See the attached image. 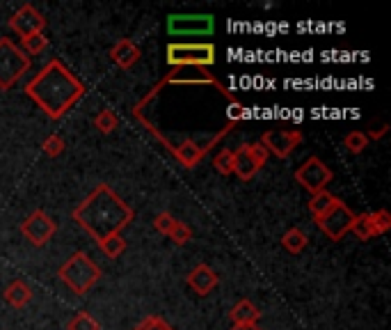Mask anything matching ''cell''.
Masks as SVG:
<instances>
[{
	"instance_id": "14",
	"label": "cell",
	"mask_w": 391,
	"mask_h": 330,
	"mask_svg": "<svg viewBox=\"0 0 391 330\" xmlns=\"http://www.w3.org/2000/svg\"><path fill=\"white\" fill-rule=\"evenodd\" d=\"M186 285L193 289L197 296H209L215 287L220 285V275L209 266V264H197L186 278Z\"/></svg>"
},
{
	"instance_id": "12",
	"label": "cell",
	"mask_w": 391,
	"mask_h": 330,
	"mask_svg": "<svg viewBox=\"0 0 391 330\" xmlns=\"http://www.w3.org/2000/svg\"><path fill=\"white\" fill-rule=\"evenodd\" d=\"M300 143H302V134L297 129L265 131V134L261 136V145L265 147V152L277 156V159H288Z\"/></svg>"
},
{
	"instance_id": "15",
	"label": "cell",
	"mask_w": 391,
	"mask_h": 330,
	"mask_svg": "<svg viewBox=\"0 0 391 330\" xmlns=\"http://www.w3.org/2000/svg\"><path fill=\"white\" fill-rule=\"evenodd\" d=\"M174 159H177L183 168H195V165L199 163L206 156V150L202 143H197V140H183L181 145H174Z\"/></svg>"
},
{
	"instance_id": "7",
	"label": "cell",
	"mask_w": 391,
	"mask_h": 330,
	"mask_svg": "<svg viewBox=\"0 0 391 330\" xmlns=\"http://www.w3.org/2000/svg\"><path fill=\"white\" fill-rule=\"evenodd\" d=\"M215 19L211 14H172L168 16V32L172 37H206L213 35Z\"/></svg>"
},
{
	"instance_id": "24",
	"label": "cell",
	"mask_w": 391,
	"mask_h": 330,
	"mask_svg": "<svg viewBox=\"0 0 391 330\" xmlns=\"http://www.w3.org/2000/svg\"><path fill=\"white\" fill-rule=\"evenodd\" d=\"M213 165H215V170H218L222 177L234 175V152L224 147V150H220L218 154H215Z\"/></svg>"
},
{
	"instance_id": "5",
	"label": "cell",
	"mask_w": 391,
	"mask_h": 330,
	"mask_svg": "<svg viewBox=\"0 0 391 330\" xmlns=\"http://www.w3.org/2000/svg\"><path fill=\"white\" fill-rule=\"evenodd\" d=\"M170 67H202L209 69L215 64V46L204 44H170L168 46Z\"/></svg>"
},
{
	"instance_id": "6",
	"label": "cell",
	"mask_w": 391,
	"mask_h": 330,
	"mask_svg": "<svg viewBox=\"0 0 391 330\" xmlns=\"http://www.w3.org/2000/svg\"><path fill=\"white\" fill-rule=\"evenodd\" d=\"M161 82H163V87L165 85H211L218 89L222 96H227L229 101H234L229 89L224 87L209 69H202V67H174L170 73H165Z\"/></svg>"
},
{
	"instance_id": "27",
	"label": "cell",
	"mask_w": 391,
	"mask_h": 330,
	"mask_svg": "<svg viewBox=\"0 0 391 330\" xmlns=\"http://www.w3.org/2000/svg\"><path fill=\"white\" fill-rule=\"evenodd\" d=\"M344 147L351 154H362L366 147H369V138L362 131H351L346 138H344Z\"/></svg>"
},
{
	"instance_id": "21",
	"label": "cell",
	"mask_w": 391,
	"mask_h": 330,
	"mask_svg": "<svg viewBox=\"0 0 391 330\" xmlns=\"http://www.w3.org/2000/svg\"><path fill=\"white\" fill-rule=\"evenodd\" d=\"M281 245L286 248L290 254H300L307 245H309V238H307L304 229L300 227H290L288 232L281 236Z\"/></svg>"
},
{
	"instance_id": "17",
	"label": "cell",
	"mask_w": 391,
	"mask_h": 330,
	"mask_svg": "<svg viewBox=\"0 0 391 330\" xmlns=\"http://www.w3.org/2000/svg\"><path fill=\"white\" fill-rule=\"evenodd\" d=\"M229 317H231V321H234V326H252V324H259L261 312L252 301L240 299L234 308H231Z\"/></svg>"
},
{
	"instance_id": "32",
	"label": "cell",
	"mask_w": 391,
	"mask_h": 330,
	"mask_svg": "<svg viewBox=\"0 0 391 330\" xmlns=\"http://www.w3.org/2000/svg\"><path fill=\"white\" fill-rule=\"evenodd\" d=\"M371 218H373V225H376L378 236H380V234H385L387 229L391 227V216H389V211H385V209L373 211V213H371Z\"/></svg>"
},
{
	"instance_id": "31",
	"label": "cell",
	"mask_w": 391,
	"mask_h": 330,
	"mask_svg": "<svg viewBox=\"0 0 391 330\" xmlns=\"http://www.w3.org/2000/svg\"><path fill=\"white\" fill-rule=\"evenodd\" d=\"M133 330H174V328L161 317H147L145 321H140Z\"/></svg>"
},
{
	"instance_id": "1",
	"label": "cell",
	"mask_w": 391,
	"mask_h": 330,
	"mask_svg": "<svg viewBox=\"0 0 391 330\" xmlns=\"http://www.w3.org/2000/svg\"><path fill=\"white\" fill-rule=\"evenodd\" d=\"M71 216L78 227L85 229L96 243H101L108 236L121 234V229H126L131 220L135 218V211L108 184H98L73 209Z\"/></svg>"
},
{
	"instance_id": "34",
	"label": "cell",
	"mask_w": 391,
	"mask_h": 330,
	"mask_svg": "<svg viewBox=\"0 0 391 330\" xmlns=\"http://www.w3.org/2000/svg\"><path fill=\"white\" fill-rule=\"evenodd\" d=\"M389 134V127H387V124H385V127H380V129H376V131H369V134H366V138H369V140H380V138H385Z\"/></svg>"
},
{
	"instance_id": "9",
	"label": "cell",
	"mask_w": 391,
	"mask_h": 330,
	"mask_svg": "<svg viewBox=\"0 0 391 330\" xmlns=\"http://www.w3.org/2000/svg\"><path fill=\"white\" fill-rule=\"evenodd\" d=\"M332 170L323 163L318 156H309L300 168L295 170V181L300 184L304 191H309L311 195L325 191L327 184L332 181Z\"/></svg>"
},
{
	"instance_id": "26",
	"label": "cell",
	"mask_w": 391,
	"mask_h": 330,
	"mask_svg": "<svg viewBox=\"0 0 391 330\" xmlns=\"http://www.w3.org/2000/svg\"><path fill=\"white\" fill-rule=\"evenodd\" d=\"M94 127L101 131V134L108 136V134H112V131L119 127V117L112 110H101L94 117Z\"/></svg>"
},
{
	"instance_id": "4",
	"label": "cell",
	"mask_w": 391,
	"mask_h": 330,
	"mask_svg": "<svg viewBox=\"0 0 391 330\" xmlns=\"http://www.w3.org/2000/svg\"><path fill=\"white\" fill-rule=\"evenodd\" d=\"M30 57L12 39H0V89H12L30 71Z\"/></svg>"
},
{
	"instance_id": "28",
	"label": "cell",
	"mask_w": 391,
	"mask_h": 330,
	"mask_svg": "<svg viewBox=\"0 0 391 330\" xmlns=\"http://www.w3.org/2000/svg\"><path fill=\"white\" fill-rule=\"evenodd\" d=\"M41 152H44L48 159H57V156L64 152V138L57 134H51L44 143H41Z\"/></svg>"
},
{
	"instance_id": "3",
	"label": "cell",
	"mask_w": 391,
	"mask_h": 330,
	"mask_svg": "<svg viewBox=\"0 0 391 330\" xmlns=\"http://www.w3.org/2000/svg\"><path fill=\"white\" fill-rule=\"evenodd\" d=\"M101 275H103L101 266L91 261L85 252L71 254L69 261L62 264L60 271H57L60 282H64L71 289V294H76V296H85L89 289L101 280Z\"/></svg>"
},
{
	"instance_id": "29",
	"label": "cell",
	"mask_w": 391,
	"mask_h": 330,
	"mask_svg": "<svg viewBox=\"0 0 391 330\" xmlns=\"http://www.w3.org/2000/svg\"><path fill=\"white\" fill-rule=\"evenodd\" d=\"M177 218L172 216V213L168 211H163V213H158V216L154 218V229L158 234H163V236H170L172 234V229L177 227Z\"/></svg>"
},
{
	"instance_id": "20",
	"label": "cell",
	"mask_w": 391,
	"mask_h": 330,
	"mask_svg": "<svg viewBox=\"0 0 391 330\" xmlns=\"http://www.w3.org/2000/svg\"><path fill=\"white\" fill-rule=\"evenodd\" d=\"M351 232L360 238V241H371V238H376V225H373V218L371 213H355V220H353V227Z\"/></svg>"
},
{
	"instance_id": "2",
	"label": "cell",
	"mask_w": 391,
	"mask_h": 330,
	"mask_svg": "<svg viewBox=\"0 0 391 330\" xmlns=\"http://www.w3.org/2000/svg\"><path fill=\"white\" fill-rule=\"evenodd\" d=\"M87 87L76 78L62 60H51L35 78L26 82V94L44 110L51 120H60L73 103L85 96Z\"/></svg>"
},
{
	"instance_id": "11",
	"label": "cell",
	"mask_w": 391,
	"mask_h": 330,
	"mask_svg": "<svg viewBox=\"0 0 391 330\" xmlns=\"http://www.w3.org/2000/svg\"><path fill=\"white\" fill-rule=\"evenodd\" d=\"M55 232H57L55 220L48 216L46 211H41V209L32 211L30 216L21 222V234L26 236L32 245H37V248L46 245L55 236Z\"/></svg>"
},
{
	"instance_id": "23",
	"label": "cell",
	"mask_w": 391,
	"mask_h": 330,
	"mask_svg": "<svg viewBox=\"0 0 391 330\" xmlns=\"http://www.w3.org/2000/svg\"><path fill=\"white\" fill-rule=\"evenodd\" d=\"M48 46V39L44 32H39V35H30V37H23L21 39V51L26 53L28 57L30 55H39L44 53V48Z\"/></svg>"
},
{
	"instance_id": "25",
	"label": "cell",
	"mask_w": 391,
	"mask_h": 330,
	"mask_svg": "<svg viewBox=\"0 0 391 330\" xmlns=\"http://www.w3.org/2000/svg\"><path fill=\"white\" fill-rule=\"evenodd\" d=\"M66 330H101L98 321L89 315V312H78L76 317H71V321L66 324Z\"/></svg>"
},
{
	"instance_id": "22",
	"label": "cell",
	"mask_w": 391,
	"mask_h": 330,
	"mask_svg": "<svg viewBox=\"0 0 391 330\" xmlns=\"http://www.w3.org/2000/svg\"><path fill=\"white\" fill-rule=\"evenodd\" d=\"M98 248H101V252L105 254L108 259H117V257H121L124 252H126V248H128V243H126V238H124L121 234H112V236H108V238H103L101 243H96Z\"/></svg>"
},
{
	"instance_id": "8",
	"label": "cell",
	"mask_w": 391,
	"mask_h": 330,
	"mask_svg": "<svg viewBox=\"0 0 391 330\" xmlns=\"http://www.w3.org/2000/svg\"><path fill=\"white\" fill-rule=\"evenodd\" d=\"M268 163V152L261 143H247L234 150V175L249 181L263 165Z\"/></svg>"
},
{
	"instance_id": "33",
	"label": "cell",
	"mask_w": 391,
	"mask_h": 330,
	"mask_svg": "<svg viewBox=\"0 0 391 330\" xmlns=\"http://www.w3.org/2000/svg\"><path fill=\"white\" fill-rule=\"evenodd\" d=\"M227 117H229V122H234V124H238L240 120L245 117V106L240 103V101H229V106H227Z\"/></svg>"
},
{
	"instance_id": "18",
	"label": "cell",
	"mask_w": 391,
	"mask_h": 330,
	"mask_svg": "<svg viewBox=\"0 0 391 330\" xmlns=\"http://www.w3.org/2000/svg\"><path fill=\"white\" fill-rule=\"evenodd\" d=\"M3 299L7 305H12L14 310H21L32 301V287L28 282H23V280H14V282L7 285Z\"/></svg>"
},
{
	"instance_id": "16",
	"label": "cell",
	"mask_w": 391,
	"mask_h": 330,
	"mask_svg": "<svg viewBox=\"0 0 391 330\" xmlns=\"http://www.w3.org/2000/svg\"><path fill=\"white\" fill-rule=\"evenodd\" d=\"M140 48L133 44L131 39H119L117 44L112 46V51H110V57H112V62L117 64V67L121 69H133L138 64L140 60Z\"/></svg>"
},
{
	"instance_id": "19",
	"label": "cell",
	"mask_w": 391,
	"mask_h": 330,
	"mask_svg": "<svg viewBox=\"0 0 391 330\" xmlns=\"http://www.w3.org/2000/svg\"><path fill=\"white\" fill-rule=\"evenodd\" d=\"M337 202H339V197L332 195L330 191H320V193L311 195V200H309V213H311L313 222L325 216V213H327Z\"/></svg>"
},
{
	"instance_id": "13",
	"label": "cell",
	"mask_w": 391,
	"mask_h": 330,
	"mask_svg": "<svg viewBox=\"0 0 391 330\" xmlns=\"http://www.w3.org/2000/svg\"><path fill=\"white\" fill-rule=\"evenodd\" d=\"M10 28L16 32V35H21V39H23V37L44 32L46 19H44V14L37 12L32 5H21L19 10L10 16Z\"/></svg>"
},
{
	"instance_id": "35",
	"label": "cell",
	"mask_w": 391,
	"mask_h": 330,
	"mask_svg": "<svg viewBox=\"0 0 391 330\" xmlns=\"http://www.w3.org/2000/svg\"><path fill=\"white\" fill-rule=\"evenodd\" d=\"M229 330H261L256 324H252V326H234V328H229Z\"/></svg>"
},
{
	"instance_id": "30",
	"label": "cell",
	"mask_w": 391,
	"mask_h": 330,
	"mask_svg": "<svg viewBox=\"0 0 391 330\" xmlns=\"http://www.w3.org/2000/svg\"><path fill=\"white\" fill-rule=\"evenodd\" d=\"M170 238H172V241L177 243V245H186V243L190 241V238H193V229H190V227L186 225V222H181V220H179V222H177V227L172 229Z\"/></svg>"
},
{
	"instance_id": "10",
	"label": "cell",
	"mask_w": 391,
	"mask_h": 330,
	"mask_svg": "<svg viewBox=\"0 0 391 330\" xmlns=\"http://www.w3.org/2000/svg\"><path fill=\"white\" fill-rule=\"evenodd\" d=\"M353 220H355V213L348 209L344 200H339L325 216H323L320 220H316V227H320L323 232H325V236L332 238V241H341V238L351 232Z\"/></svg>"
}]
</instances>
